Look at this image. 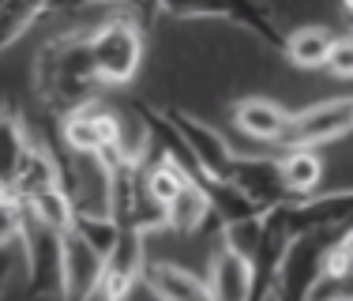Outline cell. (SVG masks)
I'll list each match as a JSON object with an SVG mask.
<instances>
[{
	"instance_id": "obj_1",
	"label": "cell",
	"mask_w": 353,
	"mask_h": 301,
	"mask_svg": "<svg viewBox=\"0 0 353 301\" xmlns=\"http://www.w3.org/2000/svg\"><path fill=\"white\" fill-rule=\"evenodd\" d=\"M34 90L49 113L61 121L64 113L79 110L83 102L98 98V79L90 68L87 53V35L83 30H57L53 38H46V46L38 49L34 61Z\"/></svg>"
},
{
	"instance_id": "obj_2",
	"label": "cell",
	"mask_w": 353,
	"mask_h": 301,
	"mask_svg": "<svg viewBox=\"0 0 353 301\" xmlns=\"http://www.w3.org/2000/svg\"><path fill=\"white\" fill-rule=\"evenodd\" d=\"M87 53H90V68L102 90L128 87L143 68L147 57V38H143V19L128 12L109 15L105 23H98L87 35Z\"/></svg>"
},
{
	"instance_id": "obj_3",
	"label": "cell",
	"mask_w": 353,
	"mask_h": 301,
	"mask_svg": "<svg viewBox=\"0 0 353 301\" xmlns=\"http://www.w3.org/2000/svg\"><path fill=\"white\" fill-rule=\"evenodd\" d=\"M162 121L170 124L176 144L184 147V155H188V162H192V170H196L199 181H225L230 177L237 147L222 136V128H214L211 121L181 110V106H165Z\"/></svg>"
},
{
	"instance_id": "obj_4",
	"label": "cell",
	"mask_w": 353,
	"mask_h": 301,
	"mask_svg": "<svg viewBox=\"0 0 353 301\" xmlns=\"http://www.w3.org/2000/svg\"><path fill=\"white\" fill-rule=\"evenodd\" d=\"M19 253H23L27 294L34 301H61V290H64V233L34 222L23 211Z\"/></svg>"
},
{
	"instance_id": "obj_5",
	"label": "cell",
	"mask_w": 353,
	"mask_h": 301,
	"mask_svg": "<svg viewBox=\"0 0 353 301\" xmlns=\"http://www.w3.org/2000/svg\"><path fill=\"white\" fill-rule=\"evenodd\" d=\"M353 132V95H339L327 102H312L305 110L285 117L282 139L274 150L282 147H327L339 144Z\"/></svg>"
},
{
	"instance_id": "obj_6",
	"label": "cell",
	"mask_w": 353,
	"mask_h": 301,
	"mask_svg": "<svg viewBox=\"0 0 353 301\" xmlns=\"http://www.w3.org/2000/svg\"><path fill=\"white\" fill-rule=\"evenodd\" d=\"M121 136V113L102 106L98 98L83 102L79 110L61 117V147L75 155H113Z\"/></svg>"
},
{
	"instance_id": "obj_7",
	"label": "cell",
	"mask_w": 353,
	"mask_h": 301,
	"mask_svg": "<svg viewBox=\"0 0 353 301\" xmlns=\"http://www.w3.org/2000/svg\"><path fill=\"white\" fill-rule=\"evenodd\" d=\"M143 264H147V233L121 226L113 249L102 260V279H98L94 301H128L132 290L139 287Z\"/></svg>"
},
{
	"instance_id": "obj_8",
	"label": "cell",
	"mask_w": 353,
	"mask_h": 301,
	"mask_svg": "<svg viewBox=\"0 0 353 301\" xmlns=\"http://www.w3.org/2000/svg\"><path fill=\"white\" fill-rule=\"evenodd\" d=\"M230 181L245 192L259 211H271V207H279V204H290L285 185H282V173H279V150H271V147L252 150V155H241L237 150Z\"/></svg>"
},
{
	"instance_id": "obj_9",
	"label": "cell",
	"mask_w": 353,
	"mask_h": 301,
	"mask_svg": "<svg viewBox=\"0 0 353 301\" xmlns=\"http://www.w3.org/2000/svg\"><path fill=\"white\" fill-rule=\"evenodd\" d=\"M203 279H207V290H211V301H248L252 260L237 245H230L222 237V230L214 233V249H211Z\"/></svg>"
},
{
	"instance_id": "obj_10",
	"label": "cell",
	"mask_w": 353,
	"mask_h": 301,
	"mask_svg": "<svg viewBox=\"0 0 353 301\" xmlns=\"http://www.w3.org/2000/svg\"><path fill=\"white\" fill-rule=\"evenodd\" d=\"M139 287H147L154 301H211L203 271L176 260H158V256H147Z\"/></svg>"
},
{
	"instance_id": "obj_11",
	"label": "cell",
	"mask_w": 353,
	"mask_h": 301,
	"mask_svg": "<svg viewBox=\"0 0 353 301\" xmlns=\"http://www.w3.org/2000/svg\"><path fill=\"white\" fill-rule=\"evenodd\" d=\"M285 117H290V110L279 106L274 98H263V95L237 98V102L230 106L233 128H237L245 139H252L256 147H271V150L279 147V139H282Z\"/></svg>"
},
{
	"instance_id": "obj_12",
	"label": "cell",
	"mask_w": 353,
	"mask_h": 301,
	"mask_svg": "<svg viewBox=\"0 0 353 301\" xmlns=\"http://www.w3.org/2000/svg\"><path fill=\"white\" fill-rule=\"evenodd\" d=\"M279 173L290 204H301L308 196H319L327 188V155L323 147H282Z\"/></svg>"
},
{
	"instance_id": "obj_13",
	"label": "cell",
	"mask_w": 353,
	"mask_h": 301,
	"mask_svg": "<svg viewBox=\"0 0 353 301\" xmlns=\"http://www.w3.org/2000/svg\"><path fill=\"white\" fill-rule=\"evenodd\" d=\"M102 279V253L87 245L79 233H64V290L61 301H94Z\"/></svg>"
},
{
	"instance_id": "obj_14",
	"label": "cell",
	"mask_w": 353,
	"mask_h": 301,
	"mask_svg": "<svg viewBox=\"0 0 353 301\" xmlns=\"http://www.w3.org/2000/svg\"><path fill=\"white\" fill-rule=\"evenodd\" d=\"M61 185V170H57V150H49V147H41L30 139V147H27V155H23V162H19V170H15V177H12V185H8L4 192L15 200L19 207H27L30 200H38L41 192H49V188H57Z\"/></svg>"
},
{
	"instance_id": "obj_15",
	"label": "cell",
	"mask_w": 353,
	"mask_h": 301,
	"mask_svg": "<svg viewBox=\"0 0 353 301\" xmlns=\"http://www.w3.org/2000/svg\"><path fill=\"white\" fill-rule=\"evenodd\" d=\"M207 226H214V215H211V200H207V188L203 181H188L176 196L165 204V230L170 233H181V237H196L203 233Z\"/></svg>"
},
{
	"instance_id": "obj_16",
	"label": "cell",
	"mask_w": 353,
	"mask_h": 301,
	"mask_svg": "<svg viewBox=\"0 0 353 301\" xmlns=\"http://www.w3.org/2000/svg\"><path fill=\"white\" fill-rule=\"evenodd\" d=\"M68 0H4L0 4V57L12 46H19L41 19L64 12Z\"/></svg>"
},
{
	"instance_id": "obj_17",
	"label": "cell",
	"mask_w": 353,
	"mask_h": 301,
	"mask_svg": "<svg viewBox=\"0 0 353 301\" xmlns=\"http://www.w3.org/2000/svg\"><path fill=\"white\" fill-rule=\"evenodd\" d=\"M334 41V30L323 27V23H301L293 27L290 35H282V57L301 72H323L327 61V49Z\"/></svg>"
},
{
	"instance_id": "obj_18",
	"label": "cell",
	"mask_w": 353,
	"mask_h": 301,
	"mask_svg": "<svg viewBox=\"0 0 353 301\" xmlns=\"http://www.w3.org/2000/svg\"><path fill=\"white\" fill-rule=\"evenodd\" d=\"M27 147H30V136L23 128V121L12 110H0V192L12 185Z\"/></svg>"
},
{
	"instance_id": "obj_19",
	"label": "cell",
	"mask_w": 353,
	"mask_h": 301,
	"mask_svg": "<svg viewBox=\"0 0 353 301\" xmlns=\"http://www.w3.org/2000/svg\"><path fill=\"white\" fill-rule=\"evenodd\" d=\"M225 8H230V23L252 30L267 46H282V30L274 27V15L263 0H225Z\"/></svg>"
},
{
	"instance_id": "obj_20",
	"label": "cell",
	"mask_w": 353,
	"mask_h": 301,
	"mask_svg": "<svg viewBox=\"0 0 353 301\" xmlns=\"http://www.w3.org/2000/svg\"><path fill=\"white\" fill-rule=\"evenodd\" d=\"M23 211H27L34 222L49 226V230H57V233H68V230H72V219H75V207H72L68 192H64L61 185L49 188V192H41L38 200H30Z\"/></svg>"
},
{
	"instance_id": "obj_21",
	"label": "cell",
	"mask_w": 353,
	"mask_h": 301,
	"mask_svg": "<svg viewBox=\"0 0 353 301\" xmlns=\"http://www.w3.org/2000/svg\"><path fill=\"white\" fill-rule=\"evenodd\" d=\"M323 287H350L353 290V226L339 230L323 260Z\"/></svg>"
},
{
	"instance_id": "obj_22",
	"label": "cell",
	"mask_w": 353,
	"mask_h": 301,
	"mask_svg": "<svg viewBox=\"0 0 353 301\" xmlns=\"http://www.w3.org/2000/svg\"><path fill=\"white\" fill-rule=\"evenodd\" d=\"M72 233H79V237L87 241L94 253H102V260H105V253L113 249L117 233H121V222H117L113 215H75Z\"/></svg>"
},
{
	"instance_id": "obj_23",
	"label": "cell",
	"mask_w": 353,
	"mask_h": 301,
	"mask_svg": "<svg viewBox=\"0 0 353 301\" xmlns=\"http://www.w3.org/2000/svg\"><path fill=\"white\" fill-rule=\"evenodd\" d=\"M158 15H173V19H225L230 23V8L225 0H150Z\"/></svg>"
},
{
	"instance_id": "obj_24",
	"label": "cell",
	"mask_w": 353,
	"mask_h": 301,
	"mask_svg": "<svg viewBox=\"0 0 353 301\" xmlns=\"http://www.w3.org/2000/svg\"><path fill=\"white\" fill-rule=\"evenodd\" d=\"M323 72L331 75V79H339V83H353V30L334 35L331 49H327Z\"/></svg>"
},
{
	"instance_id": "obj_25",
	"label": "cell",
	"mask_w": 353,
	"mask_h": 301,
	"mask_svg": "<svg viewBox=\"0 0 353 301\" xmlns=\"http://www.w3.org/2000/svg\"><path fill=\"white\" fill-rule=\"evenodd\" d=\"M15 271L23 275V253H19V241H8V245H0V298L8 294Z\"/></svg>"
},
{
	"instance_id": "obj_26",
	"label": "cell",
	"mask_w": 353,
	"mask_h": 301,
	"mask_svg": "<svg viewBox=\"0 0 353 301\" xmlns=\"http://www.w3.org/2000/svg\"><path fill=\"white\" fill-rule=\"evenodd\" d=\"M75 4L113 8V12H128V15H139V19H147V15H154V8H150V0H68V8H75Z\"/></svg>"
},
{
	"instance_id": "obj_27",
	"label": "cell",
	"mask_w": 353,
	"mask_h": 301,
	"mask_svg": "<svg viewBox=\"0 0 353 301\" xmlns=\"http://www.w3.org/2000/svg\"><path fill=\"white\" fill-rule=\"evenodd\" d=\"M316 301H353V290L350 287H334L331 294H323V290H319Z\"/></svg>"
},
{
	"instance_id": "obj_28",
	"label": "cell",
	"mask_w": 353,
	"mask_h": 301,
	"mask_svg": "<svg viewBox=\"0 0 353 301\" xmlns=\"http://www.w3.org/2000/svg\"><path fill=\"white\" fill-rule=\"evenodd\" d=\"M339 4H342V12H346L350 19H353V0H339Z\"/></svg>"
},
{
	"instance_id": "obj_29",
	"label": "cell",
	"mask_w": 353,
	"mask_h": 301,
	"mask_svg": "<svg viewBox=\"0 0 353 301\" xmlns=\"http://www.w3.org/2000/svg\"><path fill=\"white\" fill-rule=\"evenodd\" d=\"M0 4H4V0H0Z\"/></svg>"
}]
</instances>
